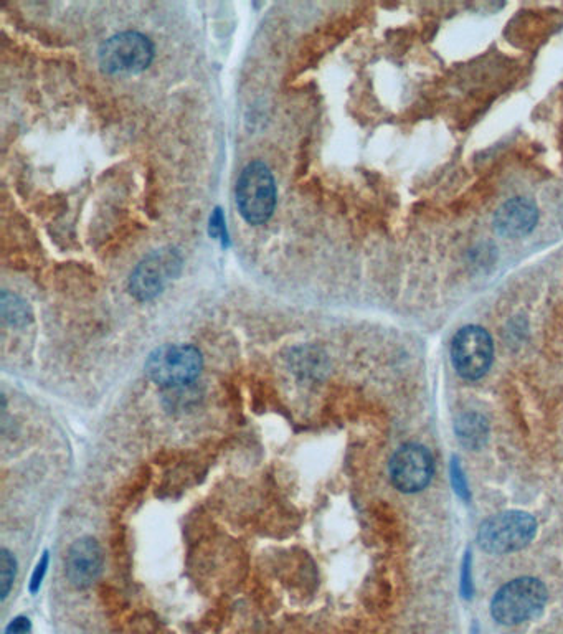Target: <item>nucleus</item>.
Wrapping results in <instances>:
<instances>
[{
	"label": "nucleus",
	"mask_w": 563,
	"mask_h": 634,
	"mask_svg": "<svg viewBox=\"0 0 563 634\" xmlns=\"http://www.w3.org/2000/svg\"><path fill=\"white\" fill-rule=\"evenodd\" d=\"M210 233L218 240H222L223 245L227 242V228H225V220L220 209L215 210L210 217Z\"/></svg>",
	"instance_id": "4468645a"
},
{
	"label": "nucleus",
	"mask_w": 563,
	"mask_h": 634,
	"mask_svg": "<svg viewBox=\"0 0 563 634\" xmlns=\"http://www.w3.org/2000/svg\"><path fill=\"white\" fill-rule=\"evenodd\" d=\"M451 471H453V484H455V491L461 497H468V489H466V481H464L463 473H461V469H459L458 461H453V466H451Z\"/></svg>",
	"instance_id": "2eb2a0df"
},
{
	"label": "nucleus",
	"mask_w": 563,
	"mask_h": 634,
	"mask_svg": "<svg viewBox=\"0 0 563 634\" xmlns=\"http://www.w3.org/2000/svg\"><path fill=\"white\" fill-rule=\"evenodd\" d=\"M388 469L393 486L402 493L412 494L423 491L430 484L435 463L425 446L410 443L393 455Z\"/></svg>",
	"instance_id": "6e6552de"
},
{
	"label": "nucleus",
	"mask_w": 563,
	"mask_h": 634,
	"mask_svg": "<svg viewBox=\"0 0 563 634\" xmlns=\"http://www.w3.org/2000/svg\"><path fill=\"white\" fill-rule=\"evenodd\" d=\"M2 314H4L5 321L10 322L12 326L25 324L32 317L27 304L22 299L7 293L2 294Z\"/></svg>",
	"instance_id": "f8f14e48"
},
{
	"label": "nucleus",
	"mask_w": 563,
	"mask_h": 634,
	"mask_svg": "<svg viewBox=\"0 0 563 634\" xmlns=\"http://www.w3.org/2000/svg\"><path fill=\"white\" fill-rule=\"evenodd\" d=\"M493 339L483 327H463L451 344V359L463 379L478 380L493 365Z\"/></svg>",
	"instance_id": "0eeeda50"
},
{
	"label": "nucleus",
	"mask_w": 563,
	"mask_h": 634,
	"mask_svg": "<svg viewBox=\"0 0 563 634\" xmlns=\"http://www.w3.org/2000/svg\"><path fill=\"white\" fill-rule=\"evenodd\" d=\"M100 65L111 75H136L154 60L151 40L138 32H123L108 38L100 48Z\"/></svg>",
	"instance_id": "39448f33"
},
{
	"label": "nucleus",
	"mask_w": 563,
	"mask_h": 634,
	"mask_svg": "<svg viewBox=\"0 0 563 634\" xmlns=\"http://www.w3.org/2000/svg\"><path fill=\"white\" fill-rule=\"evenodd\" d=\"M539 212L534 202L516 197L502 205L494 217V227L504 237H522L534 230Z\"/></svg>",
	"instance_id": "9d476101"
},
{
	"label": "nucleus",
	"mask_w": 563,
	"mask_h": 634,
	"mask_svg": "<svg viewBox=\"0 0 563 634\" xmlns=\"http://www.w3.org/2000/svg\"><path fill=\"white\" fill-rule=\"evenodd\" d=\"M47 562H48V555L45 554L43 555V559L42 562H40V564L37 565V570H35L34 573V578H32V592H37V588L40 587V583H42V578L43 575H45V572H47Z\"/></svg>",
	"instance_id": "f3484780"
},
{
	"label": "nucleus",
	"mask_w": 563,
	"mask_h": 634,
	"mask_svg": "<svg viewBox=\"0 0 563 634\" xmlns=\"http://www.w3.org/2000/svg\"><path fill=\"white\" fill-rule=\"evenodd\" d=\"M237 204L250 225H263L275 212L276 185L265 162H250L237 182Z\"/></svg>",
	"instance_id": "f03ea898"
},
{
	"label": "nucleus",
	"mask_w": 563,
	"mask_h": 634,
	"mask_svg": "<svg viewBox=\"0 0 563 634\" xmlns=\"http://www.w3.org/2000/svg\"><path fill=\"white\" fill-rule=\"evenodd\" d=\"M535 532L537 522L527 512H501L484 522L478 532V542L489 554H511L527 547Z\"/></svg>",
	"instance_id": "20e7f679"
},
{
	"label": "nucleus",
	"mask_w": 563,
	"mask_h": 634,
	"mask_svg": "<svg viewBox=\"0 0 563 634\" xmlns=\"http://www.w3.org/2000/svg\"><path fill=\"white\" fill-rule=\"evenodd\" d=\"M30 631V620L29 618H24V616H19V618H15L12 620L9 626H7V630H5V634H29Z\"/></svg>",
	"instance_id": "dca6fc26"
},
{
	"label": "nucleus",
	"mask_w": 563,
	"mask_h": 634,
	"mask_svg": "<svg viewBox=\"0 0 563 634\" xmlns=\"http://www.w3.org/2000/svg\"><path fill=\"white\" fill-rule=\"evenodd\" d=\"M180 268L182 258L174 248L152 251L131 273L129 291L139 301H151L179 275Z\"/></svg>",
	"instance_id": "423d86ee"
},
{
	"label": "nucleus",
	"mask_w": 563,
	"mask_h": 634,
	"mask_svg": "<svg viewBox=\"0 0 563 634\" xmlns=\"http://www.w3.org/2000/svg\"><path fill=\"white\" fill-rule=\"evenodd\" d=\"M103 570V552L95 539L83 537L71 545L67 555V577L76 588H86L98 580Z\"/></svg>",
	"instance_id": "1a4fd4ad"
},
{
	"label": "nucleus",
	"mask_w": 563,
	"mask_h": 634,
	"mask_svg": "<svg viewBox=\"0 0 563 634\" xmlns=\"http://www.w3.org/2000/svg\"><path fill=\"white\" fill-rule=\"evenodd\" d=\"M456 430H458L459 440L471 448H478L488 438V425L478 415H466L461 418Z\"/></svg>",
	"instance_id": "9b49d317"
},
{
	"label": "nucleus",
	"mask_w": 563,
	"mask_h": 634,
	"mask_svg": "<svg viewBox=\"0 0 563 634\" xmlns=\"http://www.w3.org/2000/svg\"><path fill=\"white\" fill-rule=\"evenodd\" d=\"M204 367L199 349L185 344H167L149 355L146 372L154 384L180 388L192 384Z\"/></svg>",
	"instance_id": "7ed1b4c3"
},
{
	"label": "nucleus",
	"mask_w": 563,
	"mask_h": 634,
	"mask_svg": "<svg viewBox=\"0 0 563 634\" xmlns=\"http://www.w3.org/2000/svg\"><path fill=\"white\" fill-rule=\"evenodd\" d=\"M547 597V588L537 578H517L494 595L491 615L499 625H521L542 611Z\"/></svg>",
	"instance_id": "f257e3e1"
},
{
	"label": "nucleus",
	"mask_w": 563,
	"mask_h": 634,
	"mask_svg": "<svg viewBox=\"0 0 563 634\" xmlns=\"http://www.w3.org/2000/svg\"><path fill=\"white\" fill-rule=\"evenodd\" d=\"M15 578V559L9 550H2L0 555V590H2V600L9 595L12 583Z\"/></svg>",
	"instance_id": "ddd939ff"
}]
</instances>
